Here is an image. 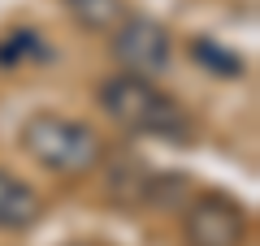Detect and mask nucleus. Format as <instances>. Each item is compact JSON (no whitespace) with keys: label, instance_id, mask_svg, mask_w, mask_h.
Wrapping results in <instances>:
<instances>
[{"label":"nucleus","instance_id":"nucleus-1","mask_svg":"<svg viewBox=\"0 0 260 246\" xmlns=\"http://www.w3.org/2000/svg\"><path fill=\"white\" fill-rule=\"evenodd\" d=\"M100 108L130 134H148L160 143H191V117L169 91H160L143 73H113L100 82Z\"/></svg>","mask_w":260,"mask_h":246},{"label":"nucleus","instance_id":"nucleus-2","mask_svg":"<svg viewBox=\"0 0 260 246\" xmlns=\"http://www.w3.org/2000/svg\"><path fill=\"white\" fill-rule=\"evenodd\" d=\"M18 143L39 169L56 177H83L104 160V143L87 121L61 112H30L18 130Z\"/></svg>","mask_w":260,"mask_h":246},{"label":"nucleus","instance_id":"nucleus-3","mask_svg":"<svg viewBox=\"0 0 260 246\" xmlns=\"http://www.w3.org/2000/svg\"><path fill=\"white\" fill-rule=\"evenodd\" d=\"M251 220L230 194H195L182 212V242L186 246H247Z\"/></svg>","mask_w":260,"mask_h":246},{"label":"nucleus","instance_id":"nucleus-4","mask_svg":"<svg viewBox=\"0 0 260 246\" xmlns=\"http://www.w3.org/2000/svg\"><path fill=\"white\" fill-rule=\"evenodd\" d=\"M113 35V56L126 73H143V78H156V73L169 69V56H174V39L169 30L160 26L156 18H121L117 26L109 30Z\"/></svg>","mask_w":260,"mask_h":246},{"label":"nucleus","instance_id":"nucleus-5","mask_svg":"<svg viewBox=\"0 0 260 246\" xmlns=\"http://www.w3.org/2000/svg\"><path fill=\"white\" fill-rule=\"evenodd\" d=\"M44 216V199L35 194V186L22 182L13 169H0V229L22 233Z\"/></svg>","mask_w":260,"mask_h":246},{"label":"nucleus","instance_id":"nucleus-6","mask_svg":"<svg viewBox=\"0 0 260 246\" xmlns=\"http://www.w3.org/2000/svg\"><path fill=\"white\" fill-rule=\"evenodd\" d=\"M61 5L70 9V18L83 30H95V35H109L126 18V5L121 0H61Z\"/></svg>","mask_w":260,"mask_h":246},{"label":"nucleus","instance_id":"nucleus-7","mask_svg":"<svg viewBox=\"0 0 260 246\" xmlns=\"http://www.w3.org/2000/svg\"><path fill=\"white\" fill-rule=\"evenodd\" d=\"M44 52V39H39V30H9L5 35V44H0V65L5 69H13V65L30 61V56Z\"/></svg>","mask_w":260,"mask_h":246},{"label":"nucleus","instance_id":"nucleus-8","mask_svg":"<svg viewBox=\"0 0 260 246\" xmlns=\"http://www.w3.org/2000/svg\"><path fill=\"white\" fill-rule=\"evenodd\" d=\"M191 52H195V61H200V65H208V69L221 73V78H239V73H243V61L234 52H225L221 44H213V39H195Z\"/></svg>","mask_w":260,"mask_h":246}]
</instances>
